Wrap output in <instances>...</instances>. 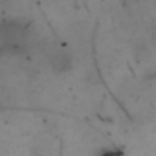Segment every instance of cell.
I'll list each match as a JSON object with an SVG mask.
<instances>
[{
    "instance_id": "obj_1",
    "label": "cell",
    "mask_w": 156,
    "mask_h": 156,
    "mask_svg": "<svg viewBox=\"0 0 156 156\" xmlns=\"http://www.w3.org/2000/svg\"><path fill=\"white\" fill-rule=\"evenodd\" d=\"M50 66L57 73H66L73 68V57L68 50H55L50 53Z\"/></svg>"
},
{
    "instance_id": "obj_2",
    "label": "cell",
    "mask_w": 156,
    "mask_h": 156,
    "mask_svg": "<svg viewBox=\"0 0 156 156\" xmlns=\"http://www.w3.org/2000/svg\"><path fill=\"white\" fill-rule=\"evenodd\" d=\"M132 53H134V57H136L138 61H145V59L151 57V51H149V48H147L143 42H138V44L132 48Z\"/></svg>"
}]
</instances>
